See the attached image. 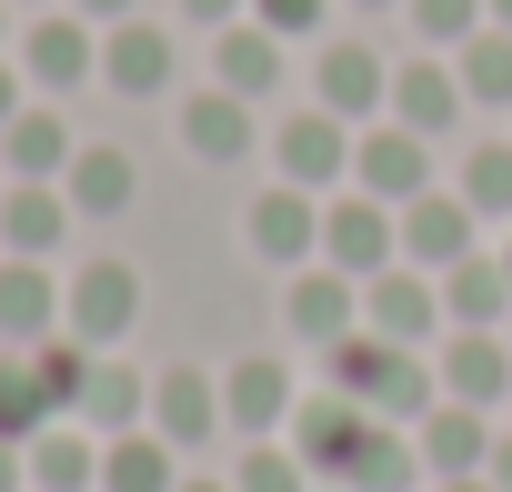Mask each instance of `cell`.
<instances>
[{
  "instance_id": "cell-48",
  "label": "cell",
  "mask_w": 512,
  "mask_h": 492,
  "mask_svg": "<svg viewBox=\"0 0 512 492\" xmlns=\"http://www.w3.org/2000/svg\"><path fill=\"white\" fill-rule=\"evenodd\" d=\"M502 342H512V322H502Z\"/></svg>"
},
{
  "instance_id": "cell-31",
  "label": "cell",
  "mask_w": 512,
  "mask_h": 492,
  "mask_svg": "<svg viewBox=\"0 0 512 492\" xmlns=\"http://www.w3.org/2000/svg\"><path fill=\"white\" fill-rule=\"evenodd\" d=\"M41 422H61V412H51V392H41L31 352H0V442H31Z\"/></svg>"
},
{
  "instance_id": "cell-13",
  "label": "cell",
  "mask_w": 512,
  "mask_h": 492,
  "mask_svg": "<svg viewBox=\"0 0 512 492\" xmlns=\"http://www.w3.org/2000/svg\"><path fill=\"white\" fill-rule=\"evenodd\" d=\"M282 442L312 462V482H332V492H342L352 452L372 442V412H362L352 392H312V402H292V432H282Z\"/></svg>"
},
{
  "instance_id": "cell-2",
  "label": "cell",
  "mask_w": 512,
  "mask_h": 492,
  "mask_svg": "<svg viewBox=\"0 0 512 492\" xmlns=\"http://www.w3.org/2000/svg\"><path fill=\"white\" fill-rule=\"evenodd\" d=\"M322 262H332V272H352V282L392 272V262H402V211L342 181V191L322 201Z\"/></svg>"
},
{
  "instance_id": "cell-21",
  "label": "cell",
  "mask_w": 512,
  "mask_h": 492,
  "mask_svg": "<svg viewBox=\"0 0 512 492\" xmlns=\"http://www.w3.org/2000/svg\"><path fill=\"white\" fill-rule=\"evenodd\" d=\"M71 191L61 181H11V191H0V252H11V262H51L61 252V241H71Z\"/></svg>"
},
{
  "instance_id": "cell-46",
  "label": "cell",
  "mask_w": 512,
  "mask_h": 492,
  "mask_svg": "<svg viewBox=\"0 0 512 492\" xmlns=\"http://www.w3.org/2000/svg\"><path fill=\"white\" fill-rule=\"evenodd\" d=\"M11 11H21V21H31V11H61V0H11Z\"/></svg>"
},
{
  "instance_id": "cell-10",
  "label": "cell",
  "mask_w": 512,
  "mask_h": 492,
  "mask_svg": "<svg viewBox=\"0 0 512 492\" xmlns=\"http://www.w3.org/2000/svg\"><path fill=\"white\" fill-rule=\"evenodd\" d=\"M472 252H482V211H472L462 191H442V181H432L422 201H402V262H412V272H432V282H442V272H452V262H472Z\"/></svg>"
},
{
  "instance_id": "cell-25",
  "label": "cell",
  "mask_w": 512,
  "mask_h": 492,
  "mask_svg": "<svg viewBox=\"0 0 512 492\" xmlns=\"http://www.w3.org/2000/svg\"><path fill=\"white\" fill-rule=\"evenodd\" d=\"M211 81L241 91V101H272V91H282V31H262V21L211 31Z\"/></svg>"
},
{
  "instance_id": "cell-36",
  "label": "cell",
  "mask_w": 512,
  "mask_h": 492,
  "mask_svg": "<svg viewBox=\"0 0 512 492\" xmlns=\"http://www.w3.org/2000/svg\"><path fill=\"white\" fill-rule=\"evenodd\" d=\"M21 111H31V81H21V61H11V51H0V131H11Z\"/></svg>"
},
{
  "instance_id": "cell-32",
  "label": "cell",
  "mask_w": 512,
  "mask_h": 492,
  "mask_svg": "<svg viewBox=\"0 0 512 492\" xmlns=\"http://www.w3.org/2000/svg\"><path fill=\"white\" fill-rule=\"evenodd\" d=\"M482 221H512V141H472L462 151V181H452Z\"/></svg>"
},
{
  "instance_id": "cell-14",
  "label": "cell",
  "mask_w": 512,
  "mask_h": 492,
  "mask_svg": "<svg viewBox=\"0 0 512 492\" xmlns=\"http://www.w3.org/2000/svg\"><path fill=\"white\" fill-rule=\"evenodd\" d=\"M101 81H111L121 101H161V91L181 81V41H171L161 21H111V31H101Z\"/></svg>"
},
{
  "instance_id": "cell-20",
  "label": "cell",
  "mask_w": 512,
  "mask_h": 492,
  "mask_svg": "<svg viewBox=\"0 0 512 492\" xmlns=\"http://www.w3.org/2000/svg\"><path fill=\"white\" fill-rule=\"evenodd\" d=\"M181 151L191 161H251L262 151V101H241V91H191L181 101Z\"/></svg>"
},
{
  "instance_id": "cell-8",
  "label": "cell",
  "mask_w": 512,
  "mask_h": 492,
  "mask_svg": "<svg viewBox=\"0 0 512 492\" xmlns=\"http://www.w3.org/2000/svg\"><path fill=\"white\" fill-rule=\"evenodd\" d=\"M131 322H141V272H131V262H81V272H71V312H61V332L91 342V352H121Z\"/></svg>"
},
{
  "instance_id": "cell-4",
  "label": "cell",
  "mask_w": 512,
  "mask_h": 492,
  "mask_svg": "<svg viewBox=\"0 0 512 492\" xmlns=\"http://www.w3.org/2000/svg\"><path fill=\"white\" fill-rule=\"evenodd\" d=\"M272 181H302V191H342L352 181V121H332L322 101H302V111H282V131H272Z\"/></svg>"
},
{
  "instance_id": "cell-43",
  "label": "cell",
  "mask_w": 512,
  "mask_h": 492,
  "mask_svg": "<svg viewBox=\"0 0 512 492\" xmlns=\"http://www.w3.org/2000/svg\"><path fill=\"white\" fill-rule=\"evenodd\" d=\"M181 492H231V482H211V472H181Z\"/></svg>"
},
{
  "instance_id": "cell-1",
  "label": "cell",
  "mask_w": 512,
  "mask_h": 492,
  "mask_svg": "<svg viewBox=\"0 0 512 492\" xmlns=\"http://www.w3.org/2000/svg\"><path fill=\"white\" fill-rule=\"evenodd\" d=\"M332 392H352L372 422H422L432 402H442V372H432V352H412V342H382V332H352V342H332Z\"/></svg>"
},
{
  "instance_id": "cell-37",
  "label": "cell",
  "mask_w": 512,
  "mask_h": 492,
  "mask_svg": "<svg viewBox=\"0 0 512 492\" xmlns=\"http://www.w3.org/2000/svg\"><path fill=\"white\" fill-rule=\"evenodd\" d=\"M181 21H201V31H231V21H251V0H181Z\"/></svg>"
},
{
  "instance_id": "cell-39",
  "label": "cell",
  "mask_w": 512,
  "mask_h": 492,
  "mask_svg": "<svg viewBox=\"0 0 512 492\" xmlns=\"http://www.w3.org/2000/svg\"><path fill=\"white\" fill-rule=\"evenodd\" d=\"M482 482H492V492H512V422L492 432V462H482Z\"/></svg>"
},
{
  "instance_id": "cell-33",
  "label": "cell",
  "mask_w": 512,
  "mask_h": 492,
  "mask_svg": "<svg viewBox=\"0 0 512 492\" xmlns=\"http://www.w3.org/2000/svg\"><path fill=\"white\" fill-rule=\"evenodd\" d=\"M402 21H412V41H422V51H462L472 31H492L482 0H402Z\"/></svg>"
},
{
  "instance_id": "cell-38",
  "label": "cell",
  "mask_w": 512,
  "mask_h": 492,
  "mask_svg": "<svg viewBox=\"0 0 512 492\" xmlns=\"http://www.w3.org/2000/svg\"><path fill=\"white\" fill-rule=\"evenodd\" d=\"M61 11H81L91 31H111V21H141V0H61Z\"/></svg>"
},
{
  "instance_id": "cell-18",
  "label": "cell",
  "mask_w": 512,
  "mask_h": 492,
  "mask_svg": "<svg viewBox=\"0 0 512 492\" xmlns=\"http://www.w3.org/2000/svg\"><path fill=\"white\" fill-rule=\"evenodd\" d=\"M492 412H472V402H432L422 422H412V452H422V482H462V472H482L492 462Z\"/></svg>"
},
{
  "instance_id": "cell-45",
  "label": "cell",
  "mask_w": 512,
  "mask_h": 492,
  "mask_svg": "<svg viewBox=\"0 0 512 492\" xmlns=\"http://www.w3.org/2000/svg\"><path fill=\"white\" fill-rule=\"evenodd\" d=\"M342 11H402V0H342Z\"/></svg>"
},
{
  "instance_id": "cell-35",
  "label": "cell",
  "mask_w": 512,
  "mask_h": 492,
  "mask_svg": "<svg viewBox=\"0 0 512 492\" xmlns=\"http://www.w3.org/2000/svg\"><path fill=\"white\" fill-rule=\"evenodd\" d=\"M332 11H342V0H251V21H262V31H282V41H312Z\"/></svg>"
},
{
  "instance_id": "cell-3",
  "label": "cell",
  "mask_w": 512,
  "mask_h": 492,
  "mask_svg": "<svg viewBox=\"0 0 512 492\" xmlns=\"http://www.w3.org/2000/svg\"><path fill=\"white\" fill-rule=\"evenodd\" d=\"M11 61H21L31 91H81V81H101V31L81 11H31L21 41H11Z\"/></svg>"
},
{
  "instance_id": "cell-23",
  "label": "cell",
  "mask_w": 512,
  "mask_h": 492,
  "mask_svg": "<svg viewBox=\"0 0 512 492\" xmlns=\"http://www.w3.org/2000/svg\"><path fill=\"white\" fill-rule=\"evenodd\" d=\"M61 191H71V211H81V221H111V211H131L141 161H131L121 141H81V151H71V171H61Z\"/></svg>"
},
{
  "instance_id": "cell-29",
  "label": "cell",
  "mask_w": 512,
  "mask_h": 492,
  "mask_svg": "<svg viewBox=\"0 0 512 492\" xmlns=\"http://www.w3.org/2000/svg\"><path fill=\"white\" fill-rule=\"evenodd\" d=\"M342 492H422V452H412V432H402V422H372V442L352 452Z\"/></svg>"
},
{
  "instance_id": "cell-44",
  "label": "cell",
  "mask_w": 512,
  "mask_h": 492,
  "mask_svg": "<svg viewBox=\"0 0 512 492\" xmlns=\"http://www.w3.org/2000/svg\"><path fill=\"white\" fill-rule=\"evenodd\" d=\"M482 11H492V31H512V0H482Z\"/></svg>"
},
{
  "instance_id": "cell-41",
  "label": "cell",
  "mask_w": 512,
  "mask_h": 492,
  "mask_svg": "<svg viewBox=\"0 0 512 492\" xmlns=\"http://www.w3.org/2000/svg\"><path fill=\"white\" fill-rule=\"evenodd\" d=\"M21 41V11H11V0H0V51H11Z\"/></svg>"
},
{
  "instance_id": "cell-11",
  "label": "cell",
  "mask_w": 512,
  "mask_h": 492,
  "mask_svg": "<svg viewBox=\"0 0 512 492\" xmlns=\"http://www.w3.org/2000/svg\"><path fill=\"white\" fill-rule=\"evenodd\" d=\"M462 111H472V91H462L452 51H412V61H392V111H382V121L442 141V131H462Z\"/></svg>"
},
{
  "instance_id": "cell-27",
  "label": "cell",
  "mask_w": 512,
  "mask_h": 492,
  "mask_svg": "<svg viewBox=\"0 0 512 492\" xmlns=\"http://www.w3.org/2000/svg\"><path fill=\"white\" fill-rule=\"evenodd\" d=\"M21 462H31V492H101V442L81 422H41Z\"/></svg>"
},
{
  "instance_id": "cell-30",
  "label": "cell",
  "mask_w": 512,
  "mask_h": 492,
  "mask_svg": "<svg viewBox=\"0 0 512 492\" xmlns=\"http://www.w3.org/2000/svg\"><path fill=\"white\" fill-rule=\"evenodd\" d=\"M452 71H462L472 111H512V31H472V41L452 51Z\"/></svg>"
},
{
  "instance_id": "cell-19",
  "label": "cell",
  "mask_w": 512,
  "mask_h": 492,
  "mask_svg": "<svg viewBox=\"0 0 512 492\" xmlns=\"http://www.w3.org/2000/svg\"><path fill=\"white\" fill-rule=\"evenodd\" d=\"M61 312H71V282H51V262H11V252H0V352L51 342Z\"/></svg>"
},
{
  "instance_id": "cell-16",
  "label": "cell",
  "mask_w": 512,
  "mask_h": 492,
  "mask_svg": "<svg viewBox=\"0 0 512 492\" xmlns=\"http://www.w3.org/2000/svg\"><path fill=\"white\" fill-rule=\"evenodd\" d=\"M292 402H302V392H292V372H282L272 352H241V362L221 372V412H231L241 442H282V432H292Z\"/></svg>"
},
{
  "instance_id": "cell-28",
  "label": "cell",
  "mask_w": 512,
  "mask_h": 492,
  "mask_svg": "<svg viewBox=\"0 0 512 492\" xmlns=\"http://www.w3.org/2000/svg\"><path fill=\"white\" fill-rule=\"evenodd\" d=\"M101 492H181V452L141 422V432L101 442Z\"/></svg>"
},
{
  "instance_id": "cell-26",
  "label": "cell",
  "mask_w": 512,
  "mask_h": 492,
  "mask_svg": "<svg viewBox=\"0 0 512 492\" xmlns=\"http://www.w3.org/2000/svg\"><path fill=\"white\" fill-rule=\"evenodd\" d=\"M71 151H81V131H71L51 101H31L11 131H0V171H11V181H61V171H71Z\"/></svg>"
},
{
  "instance_id": "cell-5",
  "label": "cell",
  "mask_w": 512,
  "mask_h": 492,
  "mask_svg": "<svg viewBox=\"0 0 512 492\" xmlns=\"http://www.w3.org/2000/svg\"><path fill=\"white\" fill-rule=\"evenodd\" d=\"M241 241H251L262 262H282V272L322 262V191H302V181H262V191H251V211H241Z\"/></svg>"
},
{
  "instance_id": "cell-40",
  "label": "cell",
  "mask_w": 512,
  "mask_h": 492,
  "mask_svg": "<svg viewBox=\"0 0 512 492\" xmlns=\"http://www.w3.org/2000/svg\"><path fill=\"white\" fill-rule=\"evenodd\" d=\"M0 492H31V462H21V442H0Z\"/></svg>"
},
{
  "instance_id": "cell-49",
  "label": "cell",
  "mask_w": 512,
  "mask_h": 492,
  "mask_svg": "<svg viewBox=\"0 0 512 492\" xmlns=\"http://www.w3.org/2000/svg\"><path fill=\"white\" fill-rule=\"evenodd\" d=\"M502 422H512V402H502Z\"/></svg>"
},
{
  "instance_id": "cell-12",
  "label": "cell",
  "mask_w": 512,
  "mask_h": 492,
  "mask_svg": "<svg viewBox=\"0 0 512 492\" xmlns=\"http://www.w3.org/2000/svg\"><path fill=\"white\" fill-rule=\"evenodd\" d=\"M282 332H292V342H322V352L352 342V332H362V282L332 272V262H302V272L282 282Z\"/></svg>"
},
{
  "instance_id": "cell-22",
  "label": "cell",
  "mask_w": 512,
  "mask_h": 492,
  "mask_svg": "<svg viewBox=\"0 0 512 492\" xmlns=\"http://www.w3.org/2000/svg\"><path fill=\"white\" fill-rule=\"evenodd\" d=\"M71 422H81V432H101V442H121V432H141V422H151V382H141L121 352H91Z\"/></svg>"
},
{
  "instance_id": "cell-6",
  "label": "cell",
  "mask_w": 512,
  "mask_h": 492,
  "mask_svg": "<svg viewBox=\"0 0 512 492\" xmlns=\"http://www.w3.org/2000/svg\"><path fill=\"white\" fill-rule=\"evenodd\" d=\"M312 101H322L332 121L372 131V121L392 111V61H382L372 41H322V61H312Z\"/></svg>"
},
{
  "instance_id": "cell-9",
  "label": "cell",
  "mask_w": 512,
  "mask_h": 492,
  "mask_svg": "<svg viewBox=\"0 0 512 492\" xmlns=\"http://www.w3.org/2000/svg\"><path fill=\"white\" fill-rule=\"evenodd\" d=\"M362 332H382V342H412V352H432L452 322H442V282L432 272H412V262H392V272H372L362 282Z\"/></svg>"
},
{
  "instance_id": "cell-34",
  "label": "cell",
  "mask_w": 512,
  "mask_h": 492,
  "mask_svg": "<svg viewBox=\"0 0 512 492\" xmlns=\"http://www.w3.org/2000/svg\"><path fill=\"white\" fill-rule=\"evenodd\" d=\"M231 492H312V462L292 442H251L241 472H231Z\"/></svg>"
},
{
  "instance_id": "cell-47",
  "label": "cell",
  "mask_w": 512,
  "mask_h": 492,
  "mask_svg": "<svg viewBox=\"0 0 512 492\" xmlns=\"http://www.w3.org/2000/svg\"><path fill=\"white\" fill-rule=\"evenodd\" d=\"M502 272H512V231H502Z\"/></svg>"
},
{
  "instance_id": "cell-7",
  "label": "cell",
  "mask_w": 512,
  "mask_h": 492,
  "mask_svg": "<svg viewBox=\"0 0 512 492\" xmlns=\"http://www.w3.org/2000/svg\"><path fill=\"white\" fill-rule=\"evenodd\" d=\"M442 171H432V141L422 131H402V121H372V131H352V191H372V201H422Z\"/></svg>"
},
{
  "instance_id": "cell-42",
  "label": "cell",
  "mask_w": 512,
  "mask_h": 492,
  "mask_svg": "<svg viewBox=\"0 0 512 492\" xmlns=\"http://www.w3.org/2000/svg\"><path fill=\"white\" fill-rule=\"evenodd\" d=\"M432 492H492V482H482V472H462V482H432Z\"/></svg>"
},
{
  "instance_id": "cell-24",
  "label": "cell",
  "mask_w": 512,
  "mask_h": 492,
  "mask_svg": "<svg viewBox=\"0 0 512 492\" xmlns=\"http://www.w3.org/2000/svg\"><path fill=\"white\" fill-rule=\"evenodd\" d=\"M442 322H452V332H502V322H512V272H502V252H472V262L442 272Z\"/></svg>"
},
{
  "instance_id": "cell-15",
  "label": "cell",
  "mask_w": 512,
  "mask_h": 492,
  "mask_svg": "<svg viewBox=\"0 0 512 492\" xmlns=\"http://www.w3.org/2000/svg\"><path fill=\"white\" fill-rule=\"evenodd\" d=\"M432 372H442V402H472V412H502L512 402V342L502 332H442L432 342Z\"/></svg>"
},
{
  "instance_id": "cell-17",
  "label": "cell",
  "mask_w": 512,
  "mask_h": 492,
  "mask_svg": "<svg viewBox=\"0 0 512 492\" xmlns=\"http://www.w3.org/2000/svg\"><path fill=\"white\" fill-rule=\"evenodd\" d=\"M221 422H231V412H221V382H211L201 362H171V372H151V432H161L171 452H201Z\"/></svg>"
}]
</instances>
